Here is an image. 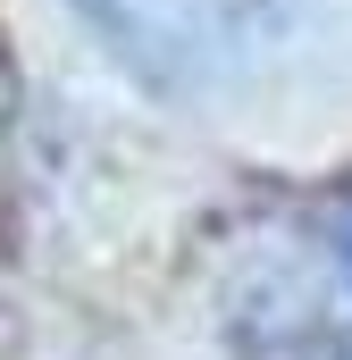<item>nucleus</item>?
Listing matches in <instances>:
<instances>
[{"mask_svg":"<svg viewBox=\"0 0 352 360\" xmlns=\"http://www.w3.org/2000/svg\"><path fill=\"white\" fill-rule=\"evenodd\" d=\"M68 8L151 92H193L210 76H227L260 42L252 0H68Z\"/></svg>","mask_w":352,"mask_h":360,"instance_id":"1","label":"nucleus"}]
</instances>
